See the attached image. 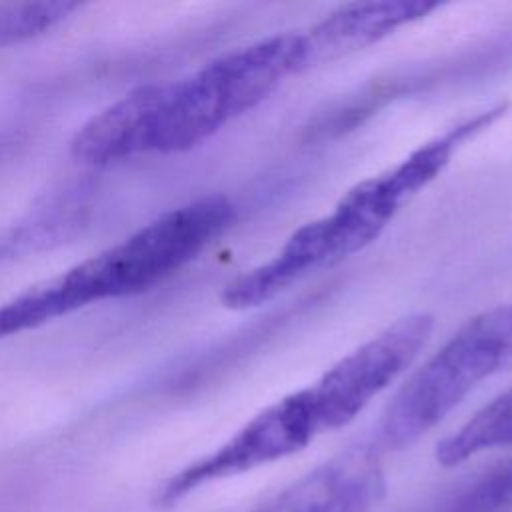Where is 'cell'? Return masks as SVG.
I'll return each instance as SVG.
<instances>
[{"label":"cell","instance_id":"cell-6","mask_svg":"<svg viewBox=\"0 0 512 512\" xmlns=\"http://www.w3.org/2000/svg\"><path fill=\"white\" fill-rule=\"evenodd\" d=\"M320 434L306 388L276 400L248 420L216 452L174 474L160 490L158 506H172L194 488L280 460L306 448Z\"/></svg>","mask_w":512,"mask_h":512},{"label":"cell","instance_id":"cell-5","mask_svg":"<svg viewBox=\"0 0 512 512\" xmlns=\"http://www.w3.org/2000/svg\"><path fill=\"white\" fill-rule=\"evenodd\" d=\"M432 328V314L402 316L306 386L318 430H338L352 422L418 358Z\"/></svg>","mask_w":512,"mask_h":512},{"label":"cell","instance_id":"cell-4","mask_svg":"<svg viewBox=\"0 0 512 512\" xmlns=\"http://www.w3.org/2000/svg\"><path fill=\"white\" fill-rule=\"evenodd\" d=\"M506 108V102H498L458 122L444 134L410 152L396 166L352 186L338 200L334 210L320 218L332 262L338 264L374 242L400 208L448 166L454 152L470 138L490 128Z\"/></svg>","mask_w":512,"mask_h":512},{"label":"cell","instance_id":"cell-9","mask_svg":"<svg viewBox=\"0 0 512 512\" xmlns=\"http://www.w3.org/2000/svg\"><path fill=\"white\" fill-rule=\"evenodd\" d=\"M328 266H332V258L318 218L300 226L272 258L228 282L222 302L232 310L262 306L302 276Z\"/></svg>","mask_w":512,"mask_h":512},{"label":"cell","instance_id":"cell-1","mask_svg":"<svg viewBox=\"0 0 512 512\" xmlns=\"http://www.w3.org/2000/svg\"><path fill=\"white\" fill-rule=\"evenodd\" d=\"M304 68V36L290 32L232 50L182 80L152 84L144 152L194 148Z\"/></svg>","mask_w":512,"mask_h":512},{"label":"cell","instance_id":"cell-3","mask_svg":"<svg viewBox=\"0 0 512 512\" xmlns=\"http://www.w3.org/2000/svg\"><path fill=\"white\" fill-rule=\"evenodd\" d=\"M234 218L236 208L226 196H202L158 216L80 268L96 302L138 294L196 258Z\"/></svg>","mask_w":512,"mask_h":512},{"label":"cell","instance_id":"cell-11","mask_svg":"<svg viewBox=\"0 0 512 512\" xmlns=\"http://www.w3.org/2000/svg\"><path fill=\"white\" fill-rule=\"evenodd\" d=\"M512 506V460L476 478L436 512H496Z\"/></svg>","mask_w":512,"mask_h":512},{"label":"cell","instance_id":"cell-10","mask_svg":"<svg viewBox=\"0 0 512 512\" xmlns=\"http://www.w3.org/2000/svg\"><path fill=\"white\" fill-rule=\"evenodd\" d=\"M500 446H512V388L444 438L436 448V458L442 466H456L482 450Z\"/></svg>","mask_w":512,"mask_h":512},{"label":"cell","instance_id":"cell-8","mask_svg":"<svg viewBox=\"0 0 512 512\" xmlns=\"http://www.w3.org/2000/svg\"><path fill=\"white\" fill-rule=\"evenodd\" d=\"M436 8H440V2L430 0H380L340 6L302 34L306 64L310 68L366 48L398 28L426 18Z\"/></svg>","mask_w":512,"mask_h":512},{"label":"cell","instance_id":"cell-7","mask_svg":"<svg viewBox=\"0 0 512 512\" xmlns=\"http://www.w3.org/2000/svg\"><path fill=\"white\" fill-rule=\"evenodd\" d=\"M384 494L380 460L358 446L328 460L250 512H368Z\"/></svg>","mask_w":512,"mask_h":512},{"label":"cell","instance_id":"cell-12","mask_svg":"<svg viewBox=\"0 0 512 512\" xmlns=\"http://www.w3.org/2000/svg\"><path fill=\"white\" fill-rule=\"evenodd\" d=\"M76 8L78 4L72 2H28L0 6V46L36 36L66 18Z\"/></svg>","mask_w":512,"mask_h":512},{"label":"cell","instance_id":"cell-2","mask_svg":"<svg viewBox=\"0 0 512 512\" xmlns=\"http://www.w3.org/2000/svg\"><path fill=\"white\" fill-rule=\"evenodd\" d=\"M508 308L496 306L470 318L414 376L384 412L380 438L404 448L448 416L482 380L512 370Z\"/></svg>","mask_w":512,"mask_h":512}]
</instances>
